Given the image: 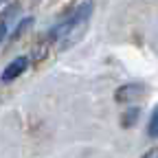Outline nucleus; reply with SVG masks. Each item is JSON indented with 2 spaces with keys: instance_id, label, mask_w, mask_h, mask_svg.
Masks as SVG:
<instances>
[{
  "instance_id": "nucleus-1",
  "label": "nucleus",
  "mask_w": 158,
  "mask_h": 158,
  "mask_svg": "<svg viewBox=\"0 0 158 158\" xmlns=\"http://www.w3.org/2000/svg\"><path fill=\"white\" fill-rule=\"evenodd\" d=\"M90 13H92V2H84L68 20H64L59 27H55L53 37L59 40V46L62 48H68L70 44H75L84 35V31L88 27V20H90Z\"/></svg>"
},
{
  "instance_id": "nucleus-4",
  "label": "nucleus",
  "mask_w": 158,
  "mask_h": 158,
  "mask_svg": "<svg viewBox=\"0 0 158 158\" xmlns=\"http://www.w3.org/2000/svg\"><path fill=\"white\" fill-rule=\"evenodd\" d=\"M147 134L152 138H158V108L152 112V118H149V125H147Z\"/></svg>"
},
{
  "instance_id": "nucleus-5",
  "label": "nucleus",
  "mask_w": 158,
  "mask_h": 158,
  "mask_svg": "<svg viewBox=\"0 0 158 158\" xmlns=\"http://www.w3.org/2000/svg\"><path fill=\"white\" fill-rule=\"evenodd\" d=\"M136 116H138V110H130L127 114H123V127H132Z\"/></svg>"
},
{
  "instance_id": "nucleus-8",
  "label": "nucleus",
  "mask_w": 158,
  "mask_h": 158,
  "mask_svg": "<svg viewBox=\"0 0 158 158\" xmlns=\"http://www.w3.org/2000/svg\"><path fill=\"white\" fill-rule=\"evenodd\" d=\"M2 2H7V0H0V5H2Z\"/></svg>"
},
{
  "instance_id": "nucleus-3",
  "label": "nucleus",
  "mask_w": 158,
  "mask_h": 158,
  "mask_svg": "<svg viewBox=\"0 0 158 158\" xmlns=\"http://www.w3.org/2000/svg\"><path fill=\"white\" fill-rule=\"evenodd\" d=\"M27 68H29V57H24V55H22V57H15L13 62L7 64V68L2 70V75H0V81H2V84L13 81V79H18Z\"/></svg>"
},
{
  "instance_id": "nucleus-2",
  "label": "nucleus",
  "mask_w": 158,
  "mask_h": 158,
  "mask_svg": "<svg viewBox=\"0 0 158 158\" xmlns=\"http://www.w3.org/2000/svg\"><path fill=\"white\" fill-rule=\"evenodd\" d=\"M145 94V86L141 84H125V86H118V90L114 92V99L118 103H134L136 99H141Z\"/></svg>"
},
{
  "instance_id": "nucleus-7",
  "label": "nucleus",
  "mask_w": 158,
  "mask_h": 158,
  "mask_svg": "<svg viewBox=\"0 0 158 158\" xmlns=\"http://www.w3.org/2000/svg\"><path fill=\"white\" fill-rule=\"evenodd\" d=\"M143 158H158V145L156 147H152L149 152H145V156Z\"/></svg>"
},
{
  "instance_id": "nucleus-6",
  "label": "nucleus",
  "mask_w": 158,
  "mask_h": 158,
  "mask_svg": "<svg viewBox=\"0 0 158 158\" xmlns=\"http://www.w3.org/2000/svg\"><path fill=\"white\" fill-rule=\"evenodd\" d=\"M5 35H7V24H5V20H0V44H2Z\"/></svg>"
}]
</instances>
